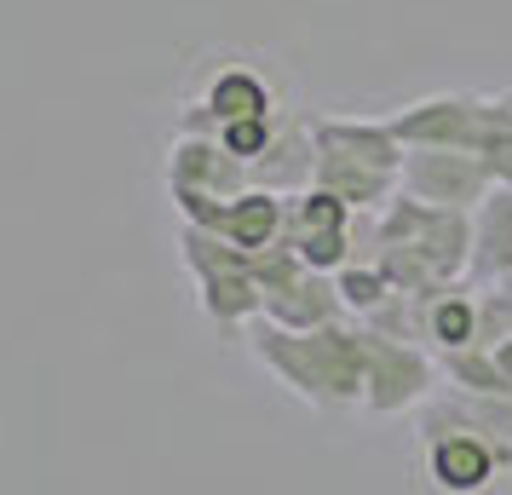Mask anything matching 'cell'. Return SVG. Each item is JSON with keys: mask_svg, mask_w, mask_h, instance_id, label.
I'll list each match as a JSON object with an SVG mask.
<instances>
[{"mask_svg": "<svg viewBox=\"0 0 512 495\" xmlns=\"http://www.w3.org/2000/svg\"><path fill=\"white\" fill-rule=\"evenodd\" d=\"M248 352L271 375L305 398L311 409H363V329L357 323H328V329H277L271 317L248 323Z\"/></svg>", "mask_w": 512, "mask_h": 495, "instance_id": "1", "label": "cell"}, {"mask_svg": "<svg viewBox=\"0 0 512 495\" xmlns=\"http://www.w3.org/2000/svg\"><path fill=\"white\" fill-rule=\"evenodd\" d=\"M380 248H409L438 271L443 283H466V260H472V213L432 208L397 190L380 208Z\"/></svg>", "mask_w": 512, "mask_h": 495, "instance_id": "2", "label": "cell"}, {"mask_svg": "<svg viewBox=\"0 0 512 495\" xmlns=\"http://www.w3.org/2000/svg\"><path fill=\"white\" fill-rule=\"evenodd\" d=\"M432 392H438V363L420 340H392V334L363 329V409L369 415L420 409Z\"/></svg>", "mask_w": 512, "mask_h": 495, "instance_id": "3", "label": "cell"}, {"mask_svg": "<svg viewBox=\"0 0 512 495\" xmlns=\"http://www.w3.org/2000/svg\"><path fill=\"white\" fill-rule=\"evenodd\" d=\"M351 219L357 213L340 202V196H328L323 185L300 190V196H288V231H282V242L300 254L311 271H346L357 254H351Z\"/></svg>", "mask_w": 512, "mask_h": 495, "instance_id": "4", "label": "cell"}, {"mask_svg": "<svg viewBox=\"0 0 512 495\" xmlns=\"http://www.w3.org/2000/svg\"><path fill=\"white\" fill-rule=\"evenodd\" d=\"M489 190H495V179L472 150H409L403 156V196H415V202L472 213Z\"/></svg>", "mask_w": 512, "mask_h": 495, "instance_id": "5", "label": "cell"}, {"mask_svg": "<svg viewBox=\"0 0 512 495\" xmlns=\"http://www.w3.org/2000/svg\"><path fill=\"white\" fill-rule=\"evenodd\" d=\"M392 133L403 150H472L478 156V133H484V98L478 93H432L397 110Z\"/></svg>", "mask_w": 512, "mask_h": 495, "instance_id": "6", "label": "cell"}, {"mask_svg": "<svg viewBox=\"0 0 512 495\" xmlns=\"http://www.w3.org/2000/svg\"><path fill=\"white\" fill-rule=\"evenodd\" d=\"M420 461L443 495H484L512 461V444H489L478 432H438V438H420Z\"/></svg>", "mask_w": 512, "mask_h": 495, "instance_id": "7", "label": "cell"}, {"mask_svg": "<svg viewBox=\"0 0 512 495\" xmlns=\"http://www.w3.org/2000/svg\"><path fill=\"white\" fill-rule=\"evenodd\" d=\"M167 190L173 196H213V202H236L242 190H254L248 167L236 162L219 139H196L179 133L167 144Z\"/></svg>", "mask_w": 512, "mask_h": 495, "instance_id": "8", "label": "cell"}, {"mask_svg": "<svg viewBox=\"0 0 512 495\" xmlns=\"http://www.w3.org/2000/svg\"><path fill=\"white\" fill-rule=\"evenodd\" d=\"M415 432L438 438V432H478L489 444H512V392H461V386H438L432 398L415 409Z\"/></svg>", "mask_w": 512, "mask_h": 495, "instance_id": "9", "label": "cell"}, {"mask_svg": "<svg viewBox=\"0 0 512 495\" xmlns=\"http://www.w3.org/2000/svg\"><path fill=\"white\" fill-rule=\"evenodd\" d=\"M311 144L328 162H357L374 173H397L403 179V144H397L392 121H369V116H311Z\"/></svg>", "mask_w": 512, "mask_h": 495, "instance_id": "10", "label": "cell"}, {"mask_svg": "<svg viewBox=\"0 0 512 495\" xmlns=\"http://www.w3.org/2000/svg\"><path fill=\"white\" fill-rule=\"evenodd\" d=\"M512 277V190L495 185L472 208V260H466V283L484 288Z\"/></svg>", "mask_w": 512, "mask_h": 495, "instance_id": "11", "label": "cell"}, {"mask_svg": "<svg viewBox=\"0 0 512 495\" xmlns=\"http://www.w3.org/2000/svg\"><path fill=\"white\" fill-rule=\"evenodd\" d=\"M265 317L277 323V329H328V323H346V300H340V288H334V277L328 271H311L305 265L294 283L282 288V294H271L265 300Z\"/></svg>", "mask_w": 512, "mask_h": 495, "instance_id": "12", "label": "cell"}, {"mask_svg": "<svg viewBox=\"0 0 512 495\" xmlns=\"http://www.w3.org/2000/svg\"><path fill=\"white\" fill-rule=\"evenodd\" d=\"M420 340L438 357L466 352V346H484V340H478V288L443 283L438 294H426V300H420Z\"/></svg>", "mask_w": 512, "mask_h": 495, "instance_id": "13", "label": "cell"}, {"mask_svg": "<svg viewBox=\"0 0 512 495\" xmlns=\"http://www.w3.org/2000/svg\"><path fill=\"white\" fill-rule=\"evenodd\" d=\"M248 179L259 190H277V196H300L317 179V144H311V121H282L277 144L248 167Z\"/></svg>", "mask_w": 512, "mask_h": 495, "instance_id": "14", "label": "cell"}, {"mask_svg": "<svg viewBox=\"0 0 512 495\" xmlns=\"http://www.w3.org/2000/svg\"><path fill=\"white\" fill-rule=\"evenodd\" d=\"M219 231L231 236L242 254H265V248H277L282 231H288V196L277 190H242L236 202H225V219H219Z\"/></svg>", "mask_w": 512, "mask_h": 495, "instance_id": "15", "label": "cell"}, {"mask_svg": "<svg viewBox=\"0 0 512 495\" xmlns=\"http://www.w3.org/2000/svg\"><path fill=\"white\" fill-rule=\"evenodd\" d=\"M196 300H202V317H208L213 329H248L265 317V294L248 271H225V277H202L196 283Z\"/></svg>", "mask_w": 512, "mask_h": 495, "instance_id": "16", "label": "cell"}, {"mask_svg": "<svg viewBox=\"0 0 512 495\" xmlns=\"http://www.w3.org/2000/svg\"><path fill=\"white\" fill-rule=\"evenodd\" d=\"M202 104L213 110L219 127H225V121H242V116H277V98H271V87H265V75L242 70V64H231V70L213 75L208 93H202Z\"/></svg>", "mask_w": 512, "mask_h": 495, "instance_id": "17", "label": "cell"}, {"mask_svg": "<svg viewBox=\"0 0 512 495\" xmlns=\"http://www.w3.org/2000/svg\"><path fill=\"white\" fill-rule=\"evenodd\" d=\"M438 375L449 380V386H461V392H512V380H507V369H501L495 346H466V352L438 357Z\"/></svg>", "mask_w": 512, "mask_h": 495, "instance_id": "18", "label": "cell"}, {"mask_svg": "<svg viewBox=\"0 0 512 495\" xmlns=\"http://www.w3.org/2000/svg\"><path fill=\"white\" fill-rule=\"evenodd\" d=\"M478 162L495 185L512 190V93L484 98V133H478Z\"/></svg>", "mask_w": 512, "mask_h": 495, "instance_id": "19", "label": "cell"}, {"mask_svg": "<svg viewBox=\"0 0 512 495\" xmlns=\"http://www.w3.org/2000/svg\"><path fill=\"white\" fill-rule=\"evenodd\" d=\"M334 288H340V300H346V317H357V323H363L369 311H380L397 294L392 277H386L374 260H351L346 271H334Z\"/></svg>", "mask_w": 512, "mask_h": 495, "instance_id": "20", "label": "cell"}, {"mask_svg": "<svg viewBox=\"0 0 512 495\" xmlns=\"http://www.w3.org/2000/svg\"><path fill=\"white\" fill-rule=\"evenodd\" d=\"M277 133H282L277 116H242V121H225V127H219V144H225L242 167H254L259 156L277 144Z\"/></svg>", "mask_w": 512, "mask_h": 495, "instance_id": "21", "label": "cell"}, {"mask_svg": "<svg viewBox=\"0 0 512 495\" xmlns=\"http://www.w3.org/2000/svg\"><path fill=\"white\" fill-rule=\"evenodd\" d=\"M478 340H484V346L512 340V277L478 288Z\"/></svg>", "mask_w": 512, "mask_h": 495, "instance_id": "22", "label": "cell"}, {"mask_svg": "<svg viewBox=\"0 0 512 495\" xmlns=\"http://www.w3.org/2000/svg\"><path fill=\"white\" fill-rule=\"evenodd\" d=\"M495 357H501V369H507V380H512V340H501V346H495Z\"/></svg>", "mask_w": 512, "mask_h": 495, "instance_id": "23", "label": "cell"}]
</instances>
